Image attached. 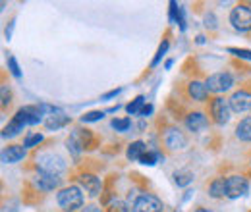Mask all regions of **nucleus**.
Masks as SVG:
<instances>
[{
  "label": "nucleus",
  "instance_id": "1",
  "mask_svg": "<svg viewBox=\"0 0 251 212\" xmlns=\"http://www.w3.org/2000/svg\"><path fill=\"white\" fill-rule=\"evenodd\" d=\"M58 205H60V209L66 212H74V211H77V209H81V205H83V195H81L79 187L70 185V187L62 189V191L58 193Z\"/></svg>",
  "mask_w": 251,
  "mask_h": 212
},
{
  "label": "nucleus",
  "instance_id": "2",
  "mask_svg": "<svg viewBox=\"0 0 251 212\" xmlns=\"http://www.w3.org/2000/svg\"><path fill=\"white\" fill-rule=\"evenodd\" d=\"M37 166H39V172H45V174H50V176H60L64 170H66V164L58 154H41L37 158Z\"/></svg>",
  "mask_w": 251,
  "mask_h": 212
},
{
  "label": "nucleus",
  "instance_id": "3",
  "mask_svg": "<svg viewBox=\"0 0 251 212\" xmlns=\"http://www.w3.org/2000/svg\"><path fill=\"white\" fill-rule=\"evenodd\" d=\"M230 22L238 31H250L251 29V8L246 4H238L230 12Z\"/></svg>",
  "mask_w": 251,
  "mask_h": 212
},
{
  "label": "nucleus",
  "instance_id": "4",
  "mask_svg": "<svg viewBox=\"0 0 251 212\" xmlns=\"http://www.w3.org/2000/svg\"><path fill=\"white\" fill-rule=\"evenodd\" d=\"M248 191H250V183H248L246 178H242V176H230L226 180V197L238 199V197H244Z\"/></svg>",
  "mask_w": 251,
  "mask_h": 212
},
{
  "label": "nucleus",
  "instance_id": "5",
  "mask_svg": "<svg viewBox=\"0 0 251 212\" xmlns=\"http://www.w3.org/2000/svg\"><path fill=\"white\" fill-rule=\"evenodd\" d=\"M230 100L217 96L213 102H211V114H213V120L217 121L219 125H224L226 121L230 120Z\"/></svg>",
  "mask_w": 251,
  "mask_h": 212
},
{
  "label": "nucleus",
  "instance_id": "6",
  "mask_svg": "<svg viewBox=\"0 0 251 212\" xmlns=\"http://www.w3.org/2000/svg\"><path fill=\"white\" fill-rule=\"evenodd\" d=\"M133 212H162V203L155 195H139L133 203Z\"/></svg>",
  "mask_w": 251,
  "mask_h": 212
},
{
  "label": "nucleus",
  "instance_id": "7",
  "mask_svg": "<svg viewBox=\"0 0 251 212\" xmlns=\"http://www.w3.org/2000/svg\"><path fill=\"white\" fill-rule=\"evenodd\" d=\"M16 120L24 125H33V123H39L43 118V106H24L16 112L14 116Z\"/></svg>",
  "mask_w": 251,
  "mask_h": 212
},
{
  "label": "nucleus",
  "instance_id": "8",
  "mask_svg": "<svg viewBox=\"0 0 251 212\" xmlns=\"http://www.w3.org/2000/svg\"><path fill=\"white\" fill-rule=\"evenodd\" d=\"M232 83H234V79H232V75L230 73H224V71H220V73H215V75H211L209 79H207V89L213 93H224L228 91L230 87H232Z\"/></svg>",
  "mask_w": 251,
  "mask_h": 212
},
{
  "label": "nucleus",
  "instance_id": "9",
  "mask_svg": "<svg viewBox=\"0 0 251 212\" xmlns=\"http://www.w3.org/2000/svg\"><path fill=\"white\" fill-rule=\"evenodd\" d=\"M164 143H166V147H168L170 151H180V149H184V147L188 145V139H186V135H184L180 129L170 127V129H166V133H164Z\"/></svg>",
  "mask_w": 251,
  "mask_h": 212
},
{
  "label": "nucleus",
  "instance_id": "10",
  "mask_svg": "<svg viewBox=\"0 0 251 212\" xmlns=\"http://www.w3.org/2000/svg\"><path fill=\"white\" fill-rule=\"evenodd\" d=\"M230 108L234 112H248L251 108V93L248 91L234 93L232 98H230Z\"/></svg>",
  "mask_w": 251,
  "mask_h": 212
},
{
  "label": "nucleus",
  "instance_id": "11",
  "mask_svg": "<svg viewBox=\"0 0 251 212\" xmlns=\"http://www.w3.org/2000/svg\"><path fill=\"white\" fill-rule=\"evenodd\" d=\"M33 183L37 189L41 191H52L60 185V178L58 176H50V174H45V172H39L35 178H33Z\"/></svg>",
  "mask_w": 251,
  "mask_h": 212
},
{
  "label": "nucleus",
  "instance_id": "12",
  "mask_svg": "<svg viewBox=\"0 0 251 212\" xmlns=\"http://www.w3.org/2000/svg\"><path fill=\"white\" fill-rule=\"evenodd\" d=\"M77 182H79V185L87 191L89 197H97V195L100 193V182H99V178H95L91 174H81V176L77 178Z\"/></svg>",
  "mask_w": 251,
  "mask_h": 212
},
{
  "label": "nucleus",
  "instance_id": "13",
  "mask_svg": "<svg viewBox=\"0 0 251 212\" xmlns=\"http://www.w3.org/2000/svg\"><path fill=\"white\" fill-rule=\"evenodd\" d=\"M24 156H25V147H22V145H10L8 149H4V152H2V160L10 162V164L20 162Z\"/></svg>",
  "mask_w": 251,
  "mask_h": 212
},
{
  "label": "nucleus",
  "instance_id": "14",
  "mask_svg": "<svg viewBox=\"0 0 251 212\" xmlns=\"http://www.w3.org/2000/svg\"><path fill=\"white\" fill-rule=\"evenodd\" d=\"M186 125H188L191 131H201V129H205L209 125V120L201 112H191L188 118H186Z\"/></svg>",
  "mask_w": 251,
  "mask_h": 212
},
{
  "label": "nucleus",
  "instance_id": "15",
  "mask_svg": "<svg viewBox=\"0 0 251 212\" xmlns=\"http://www.w3.org/2000/svg\"><path fill=\"white\" fill-rule=\"evenodd\" d=\"M68 151L74 154V158H77L81 151H85V147H83V141H81V131L79 129H74V133L70 135V139H68Z\"/></svg>",
  "mask_w": 251,
  "mask_h": 212
},
{
  "label": "nucleus",
  "instance_id": "16",
  "mask_svg": "<svg viewBox=\"0 0 251 212\" xmlns=\"http://www.w3.org/2000/svg\"><path fill=\"white\" fill-rule=\"evenodd\" d=\"M188 93L193 100L203 102V100L207 98V94H209V89H207V85L201 83V81H191V83L188 85Z\"/></svg>",
  "mask_w": 251,
  "mask_h": 212
},
{
  "label": "nucleus",
  "instance_id": "17",
  "mask_svg": "<svg viewBox=\"0 0 251 212\" xmlns=\"http://www.w3.org/2000/svg\"><path fill=\"white\" fill-rule=\"evenodd\" d=\"M70 123V116H66L62 112H56V114H50L47 120H45V125H47V129H50V131H54V129H60L64 125H68Z\"/></svg>",
  "mask_w": 251,
  "mask_h": 212
},
{
  "label": "nucleus",
  "instance_id": "18",
  "mask_svg": "<svg viewBox=\"0 0 251 212\" xmlns=\"http://www.w3.org/2000/svg\"><path fill=\"white\" fill-rule=\"evenodd\" d=\"M236 137L240 141H251V116L236 125Z\"/></svg>",
  "mask_w": 251,
  "mask_h": 212
},
{
  "label": "nucleus",
  "instance_id": "19",
  "mask_svg": "<svg viewBox=\"0 0 251 212\" xmlns=\"http://www.w3.org/2000/svg\"><path fill=\"white\" fill-rule=\"evenodd\" d=\"M209 195H211L213 199L224 197V195H226V180H224V178H217L215 182L211 183V187H209Z\"/></svg>",
  "mask_w": 251,
  "mask_h": 212
},
{
  "label": "nucleus",
  "instance_id": "20",
  "mask_svg": "<svg viewBox=\"0 0 251 212\" xmlns=\"http://www.w3.org/2000/svg\"><path fill=\"white\" fill-rule=\"evenodd\" d=\"M145 143L143 141H135V143H131L129 145V149H127V158L129 160H141V156L145 154Z\"/></svg>",
  "mask_w": 251,
  "mask_h": 212
},
{
  "label": "nucleus",
  "instance_id": "21",
  "mask_svg": "<svg viewBox=\"0 0 251 212\" xmlns=\"http://www.w3.org/2000/svg\"><path fill=\"white\" fill-rule=\"evenodd\" d=\"M174 182L178 183L180 187H186V185L193 182V172L191 170H178L174 174Z\"/></svg>",
  "mask_w": 251,
  "mask_h": 212
},
{
  "label": "nucleus",
  "instance_id": "22",
  "mask_svg": "<svg viewBox=\"0 0 251 212\" xmlns=\"http://www.w3.org/2000/svg\"><path fill=\"white\" fill-rule=\"evenodd\" d=\"M24 127H25L24 123H20V121L14 118V120L10 121L6 127H4V131H2V137H12V135H18L20 131H24Z\"/></svg>",
  "mask_w": 251,
  "mask_h": 212
},
{
  "label": "nucleus",
  "instance_id": "23",
  "mask_svg": "<svg viewBox=\"0 0 251 212\" xmlns=\"http://www.w3.org/2000/svg\"><path fill=\"white\" fill-rule=\"evenodd\" d=\"M145 102V98L143 96H137V98H133L127 106H126V110H127V114H141V110H143V104Z\"/></svg>",
  "mask_w": 251,
  "mask_h": 212
},
{
  "label": "nucleus",
  "instance_id": "24",
  "mask_svg": "<svg viewBox=\"0 0 251 212\" xmlns=\"http://www.w3.org/2000/svg\"><path fill=\"white\" fill-rule=\"evenodd\" d=\"M41 141H43V135H41V133H29V135L25 137L24 147H25V149H33V147H37Z\"/></svg>",
  "mask_w": 251,
  "mask_h": 212
},
{
  "label": "nucleus",
  "instance_id": "25",
  "mask_svg": "<svg viewBox=\"0 0 251 212\" xmlns=\"http://www.w3.org/2000/svg\"><path fill=\"white\" fill-rule=\"evenodd\" d=\"M158 158H160V154H158V152L147 151L143 156H141V160H139V162H141V164H147V166H153Z\"/></svg>",
  "mask_w": 251,
  "mask_h": 212
},
{
  "label": "nucleus",
  "instance_id": "26",
  "mask_svg": "<svg viewBox=\"0 0 251 212\" xmlns=\"http://www.w3.org/2000/svg\"><path fill=\"white\" fill-rule=\"evenodd\" d=\"M8 70H10V73L16 77V79H22V71H20V66H18V62L14 56H10L8 58Z\"/></svg>",
  "mask_w": 251,
  "mask_h": 212
},
{
  "label": "nucleus",
  "instance_id": "27",
  "mask_svg": "<svg viewBox=\"0 0 251 212\" xmlns=\"http://www.w3.org/2000/svg\"><path fill=\"white\" fill-rule=\"evenodd\" d=\"M129 125H131L129 118H122V120H112V127H114L116 131H126V129H129Z\"/></svg>",
  "mask_w": 251,
  "mask_h": 212
},
{
  "label": "nucleus",
  "instance_id": "28",
  "mask_svg": "<svg viewBox=\"0 0 251 212\" xmlns=\"http://www.w3.org/2000/svg\"><path fill=\"white\" fill-rule=\"evenodd\" d=\"M230 54L238 56V58H246V60H251V50H246V48H228Z\"/></svg>",
  "mask_w": 251,
  "mask_h": 212
},
{
  "label": "nucleus",
  "instance_id": "29",
  "mask_svg": "<svg viewBox=\"0 0 251 212\" xmlns=\"http://www.w3.org/2000/svg\"><path fill=\"white\" fill-rule=\"evenodd\" d=\"M104 114L100 112V110H93V112H87V114H83L81 116V121H97V120H100Z\"/></svg>",
  "mask_w": 251,
  "mask_h": 212
},
{
  "label": "nucleus",
  "instance_id": "30",
  "mask_svg": "<svg viewBox=\"0 0 251 212\" xmlns=\"http://www.w3.org/2000/svg\"><path fill=\"white\" fill-rule=\"evenodd\" d=\"M108 212H127V205H126L124 201H112Z\"/></svg>",
  "mask_w": 251,
  "mask_h": 212
},
{
  "label": "nucleus",
  "instance_id": "31",
  "mask_svg": "<svg viewBox=\"0 0 251 212\" xmlns=\"http://www.w3.org/2000/svg\"><path fill=\"white\" fill-rule=\"evenodd\" d=\"M166 50H168V43H166V41H164V43H162V45H160V47H158V52H157V56H155V60H153V64H151V66H157L158 62H160V58H162V54H164V52H166Z\"/></svg>",
  "mask_w": 251,
  "mask_h": 212
},
{
  "label": "nucleus",
  "instance_id": "32",
  "mask_svg": "<svg viewBox=\"0 0 251 212\" xmlns=\"http://www.w3.org/2000/svg\"><path fill=\"white\" fill-rule=\"evenodd\" d=\"M0 93H2V106H8V104H10V98H12V94H10V91H8V87L2 85Z\"/></svg>",
  "mask_w": 251,
  "mask_h": 212
},
{
  "label": "nucleus",
  "instance_id": "33",
  "mask_svg": "<svg viewBox=\"0 0 251 212\" xmlns=\"http://www.w3.org/2000/svg\"><path fill=\"white\" fill-rule=\"evenodd\" d=\"M205 22H207V24H205L207 27H213V29L217 27V24H215V18H213V14H209V16L205 18Z\"/></svg>",
  "mask_w": 251,
  "mask_h": 212
},
{
  "label": "nucleus",
  "instance_id": "34",
  "mask_svg": "<svg viewBox=\"0 0 251 212\" xmlns=\"http://www.w3.org/2000/svg\"><path fill=\"white\" fill-rule=\"evenodd\" d=\"M153 112V106L151 104H147V106H143V110H141V116H149Z\"/></svg>",
  "mask_w": 251,
  "mask_h": 212
},
{
  "label": "nucleus",
  "instance_id": "35",
  "mask_svg": "<svg viewBox=\"0 0 251 212\" xmlns=\"http://www.w3.org/2000/svg\"><path fill=\"white\" fill-rule=\"evenodd\" d=\"M120 93V89H114V91H110V93H106V94H102V98L106 100V98H112V96H116Z\"/></svg>",
  "mask_w": 251,
  "mask_h": 212
},
{
  "label": "nucleus",
  "instance_id": "36",
  "mask_svg": "<svg viewBox=\"0 0 251 212\" xmlns=\"http://www.w3.org/2000/svg\"><path fill=\"white\" fill-rule=\"evenodd\" d=\"M81 212H100V209H99V207H95V205H89V207H85Z\"/></svg>",
  "mask_w": 251,
  "mask_h": 212
},
{
  "label": "nucleus",
  "instance_id": "37",
  "mask_svg": "<svg viewBox=\"0 0 251 212\" xmlns=\"http://www.w3.org/2000/svg\"><path fill=\"white\" fill-rule=\"evenodd\" d=\"M195 212H211V211H207V209H197Z\"/></svg>",
  "mask_w": 251,
  "mask_h": 212
}]
</instances>
